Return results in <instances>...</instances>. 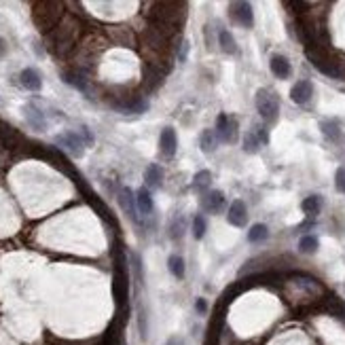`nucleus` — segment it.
Segmentation results:
<instances>
[{
	"instance_id": "nucleus-1",
	"label": "nucleus",
	"mask_w": 345,
	"mask_h": 345,
	"mask_svg": "<svg viewBox=\"0 0 345 345\" xmlns=\"http://www.w3.org/2000/svg\"><path fill=\"white\" fill-rule=\"evenodd\" d=\"M79 36V26L74 19L64 17L59 26L47 34V43H49V51L57 57H64L74 49V43Z\"/></svg>"
},
{
	"instance_id": "nucleus-2",
	"label": "nucleus",
	"mask_w": 345,
	"mask_h": 345,
	"mask_svg": "<svg viewBox=\"0 0 345 345\" xmlns=\"http://www.w3.org/2000/svg\"><path fill=\"white\" fill-rule=\"evenodd\" d=\"M32 17L36 28L49 34L59 26L64 19V5L62 3H34L32 5Z\"/></svg>"
},
{
	"instance_id": "nucleus-3",
	"label": "nucleus",
	"mask_w": 345,
	"mask_h": 345,
	"mask_svg": "<svg viewBox=\"0 0 345 345\" xmlns=\"http://www.w3.org/2000/svg\"><path fill=\"white\" fill-rule=\"evenodd\" d=\"M256 110L265 121L273 123L280 114V98L276 91L271 89H258L256 93Z\"/></svg>"
},
{
	"instance_id": "nucleus-4",
	"label": "nucleus",
	"mask_w": 345,
	"mask_h": 345,
	"mask_svg": "<svg viewBox=\"0 0 345 345\" xmlns=\"http://www.w3.org/2000/svg\"><path fill=\"white\" fill-rule=\"evenodd\" d=\"M112 294L117 307L123 309L127 305V296H129V284H127V271L125 269H117L114 278H112Z\"/></svg>"
},
{
	"instance_id": "nucleus-5",
	"label": "nucleus",
	"mask_w": 345,
	"mask_h": 345,
	"mask_svg": "<svg viewBox=\"0 0 345 345\" xmlns=\"http://www.w3.org/2000/svg\"><path fill=\"white\" fill-rule=\"evenodd\" d=\"M214 134H216V138L220 142H227V144H231V142H235V138H237V121L222 112L218 117V121H216V132H214Z\"/></svg>"
},
{
	"instance_id": "nucleus-6",
	"label": "nucleus",
	"mask_w": 345,
	"mask_h": 345,
	"mask_svg": "<svg viewBox=\"0 0 345 345\" xmlns=\"http://www.w3.org/2000/svg\"><path fill=\"white\" fill-rule=\"evenodd\" d=\"M229 15L240 23L242 28H252L254 26V13H252V5L248 3H231L229 5Z\"/></svg>"
},
{
	"instance_id": "nucleus-7",
	"label": "nucleus",
	"mask_w": 345,
	"mask_h": 345,
	"mask_svg": "<svg viewBox=\"0 0 345 345\" xmlns=\"http://www.w3.org/2000/svg\"><path fill=\"white\" fill-rule=\"evenodd\" d=\"M312 98H314V83H312V81L303 79V81H296L294 85H292V89H290V100H292L294 104L305 106V104L312 102Z\"/></svg>"
},
{
	"instance_id": "nucleus-8",
	"label": "nucleus",
	"mask_w": 345,
	"mask_h": 345,
	"mask_svg": "<svg viewBox=\"0 0 345 345\" xmlns=\"http://www.w3.org/2000/svg\"><path fill=\"white\" fill-rule=\"evenodd\" d=\"M55 140H57L59 146L66 148L70 155H74V157H81L83 150H85V142L81 140L79 132H64V134H59Z\"/></svg>"
},
{
	"instance_id": "nucleus-9",
	"label": "nucleus",
	"mask_w": 345,
	"mask_h": 345,
	"mask_svg": "<svg viewBox=\"0 0 345 345\" xmlns=\"http://www.w3.org/2000/svg\"><path fill=\"white\" fill-rule=\"evenodd\" d=\"M23 114H26V121H28V125L34 129V132H45V129H47L45 112L39 108L36 104H26V108H23Z\"/></svg>"
},
{
	"instance_id": "nucleus-10",
	"label": "nucleus",
	"mask_w": 345,
	"mask_h": 345,
	"mask_svg": "<svg viewBox=\"0 0 345 345\" xmlns=\"http://www.w3.org/2000/svg\"><path fill=\"white\" fill-rule=\"evenodd\" d=\"M119 204L121 208L125 210V214L134 222H138V204H136V195L132 193V188L129 186H123L121 191H119Z\"/></svg>"
},
{
	"instance_id": "nucleus-11",
	"label": "nucleus",
	"mask_w": 345,
	"mask_h": 345,
	"mask_svg": "<svg viewBox=\"0 0 345 345\" xmlns=\"http://www.w3.org/2000/svg\"><path fill=\"white\" fill-rule=\"evenodd\" d=\"M227 222L233 224V227H244L248 222V210H246V204L242 199H235L229 212H227Z\"/></svg>"
},
{
	"instance_id": "nucleus-12",
	"label": "nucleus",
	"mask_w": 345,
	"mask_h": 345,
	"mask_svg": "<svg viewBox=\"0 0 345 345\" xmlns=\"http://www.w3.org/2000/svg\"><path fill=\"white\" fill-rule=\"evenodd\" d=\"M176 146H178V140H176V132L174 127H165L161 136H159V148L163 157H174L176 155Z\"/></svg>"
},
{
	"instance_id": "nucleus-13",
	"label": "nucleus",
	"mask_w": 345,
	"mask_h": 345,
	"mask_svg": "<svg viewBox=\"0 0 345 345\" xmlns=\"http://www.w3.org/2000/svg\"><path fill=\"white\" fill-rule=\"evenodd\" d=\"M269 68H271V72H273V76L276 79H288L290 74H292V66H290V62H288V57H284V55H273L271 59H269Z\"/></svg>"
},
{
	"instance_id": "nucleus-14",
	"label": "nucleus",
	"mask_w": 345,
	"mask_h": 345,
	"mask_svg": "<svg viewBox=\"0 0 345 345\" xmlns=\"http://www.w3.org/2000/svg\"><path fill=\"white\" fill-rule=\"evenodd\" d=\"M19 81H21V87H26L30 91H39L43 87V79L34 68H23L19 72Z\"/></svg>"
},
{
	"instance_id": "nucleus-15",
	"label": "nucleus",
	"mask_w": 345,
	"mask_h": 345,
	"mask_svg": "<svg viewBox=\"0 0 345 345\" xmlns=\"http://www.w3.org/2000/svg\"><path fill=\"white\" fill-rule=\"evenodd\" d=\"M62 79L68 83L70 87H74V89H79L83 93H89V81L85 79L83 72H79V70H74V72H64Z\"/></svg>"
},
{
	"instance_id": "nucleus-16",
	"label": "nucleus",
	"mask_w": 345,
	"mask_h": 345,
	"mask_svg": "<svg viewBox=\"0 0 345 345\" xmlns=\"http://www.w3.org/2000/svg\"><path fill=\"white\" fill-rule=\"evenodd\" d=\"M301 210L307 214L309 218L318 216V214L322 212V197H320V195H309V197H305V199L301 201Z\"/></svg>"
},
{
	"instance_id": "nucleus-17",
	"label": "nucleus",
	"mask_w": 345,
	"mask_h": 345,
	"mask_svg": "<svg viewBox=\"0 0 345 345\" xmlns=\"http://www.w3.org/2000/svg\"><path fill=\"white\" fill-rule=\"evenodd\" d=\"M136 204H138V212L144 214V216L152 214V210H155L152 195H150V191H146V188H140V191L136 193Z\"/></svg>"
},
{
	"instance_id": "nucleus-18",
	"label": "nucleus",
	"mask_w": 345,
	"mask_h": 345,
	"mask_svg": "<svg viewBox=\"0 0 345 345\" xmlns=\"http://www.w3.org/2000/svg\"><path fill=\"white\" fill-rule=\"evenodd\" d=\"M204 208L212 214H218L222 208H224V195L220 191H210L206 197H204Z\"/></svg>"
},
{
	"instance_id": "nucleus-19",
	"label": "nucleus",
	"mask_w": 345,
	"mask_h": 345,
	"mask_svg": "<svg viewBox=\"0 0 345 345\" xmlns=\"http://www.w3.org/2000/svg\"><path fill=\"white\" fill-rule=\"evenodd\" d=\"M267 237H269V229H267V224H263V222L252 224V227L248 229V242L250 244H260V242H265Z\"/></svg>"
},
{
	"instance_id": "nucleus-20",
	"label": "nucleus",
	"mask_w": 345,
	"mask_h": 345,
	"mask_svg": "<svg viewBox=\"0 0 345 345\" xmlns=\"http://www.w3.org/2000/svg\"><path fill=\"white\" fill-rule=\"evenodd\" d=\"M144 180H146V184H148V186H159V184H161V180H163V170L159 168L157 163L148 165L146 172H144Z\"/></svg>"
},
{
	"instance_id": "nucleus-21",
	"label": "nucleus",
	"mask_w": 345,
	"mask_h": 345,
	"mask_svg": "<svg viewBox=\"0 0 345 345\" xmlns=\"http://www.w3.org/2000/svg\"><path fill=\"white\" fill-rule=\"evenodd\" d=\"M318 248H320V242H318L316 235L307 233V235H303L299 240V250H301V252H305V254H314Z\"/></svg>"
},
{
	"instance_id": "nucleus-22",
	"label": "nucleus",
	"mask_w": 345,
	"mask_h": 345,
	"mask_svg": "<svg viewBox=\"0 0 345 345\" xmlns=\"http://www.w3.org/2000/svg\"><path fill=\"white\" fill-rule=\"evenodd\" d=\"M199 144H201V150L204 152H212L216 148V134L212 129H204L201 132V138H199Z\"/></svg>"
},
{
	"instance_id": "nucleus-23",
	"label": "nucleus",
	"mask_w": 345,
	"mask_h": 345,
	"mask_svg": "<svg viewBox=\"0 0 345 345\" xmlns=\"http://www.w3.org/2000/svg\"><path fill=\"white\" fill-rule=\"evenodd\" d=\"M218 43H220V47H222L224 53H235V51H237L235 39L231 36L229 30H220V32H218Z\"/></svg>"
},
{
	"instance_id": "nucleus-24",
	"label": "nucleus",
	"mask_w": 345,
	"mask_h": 345,
	"mask_svg": "<svg viewBox=\"0 0 345 345\" xmlns=\"http://www.w3.org/2000/svg\"><path fill=\"white\" fill-rule=\"evenodd\" d=\"M168 267H170V271H172V276H174V278H178V280H182V278H184V260H182L180 256H178V254L170 256Z\"/></svg>"
},
{
	"instance_id": "nucleus-25",
	"label": "nucleus",
	"mask_w": 345,
	"mask_h": 345,
	"mask_svg": "<svg viewBox=\"0 0 345 345\" xmlns=\"http://www.w3.org/2000/svg\"><path fill=\"white\" fill-rule=\"evenodd\" d=\"M258 148H260V140H258L256 132L252 129V132H248V134L244 136V150H246V152H256Z\"/></svg>"
},
{
	"instance_id": "nucleus-26",
	"label": "nucleus",
	"mask_w": 345,
	"mask_h": 345,
	"mask_svg": "<svg viewBox=\"0 0 345 345\" xmlns=\"http://www.w3.org/2000/svg\"><path fill=\"white\" fill-rule=\"evenodd\" d=\"M320 129H322V134H324L328 140H337V138L341 136L339 125H337L335 121H322V123H320Z\"/></svg>"
},
{
	"instance_id": "nucleus-27",
	"label": "nucleus",
	"mask_w": 345,
	"mask_h": 345,
	"mask_svg": "<svg viewBox=\"0 0 345 345\" xmlns=\"http://www.w3.org/2000/svg\"><path fill=\"white\" fill-rule=\"evenodd\" d=\"M208 231V224H206V218L204 216H195L193 218V237L195 240H201Z\"/></svg>"
},
{
	"instance_id": "nucleus-28",
	"label": "nucleus",
	"mask_w": 345,
	"mask_h": 345,
	"mask_svg": "<svg viewBox=\"0 0 345 345\" xmlns=\"http://www.w3.org/2000/svg\"><path fill=\"white\" fill-rule=\"evenodd\" d=\"M184 233V218L182 216H176L174 220H172V224H170V237L172 240H178Z\"/></svg>"
},
{
	"instance_id": "nucleus-29",
	"label": "nucleus",
	"mask_w": 345,
	"mask_h": 345,
	"mask_svg": "<svg viewBox=\"0 0 345 345\" xmlns=\"http://www.w3.org/2000/svg\"><path fill=\"white\" fill-rule=\"evenodd\" d=\"M193 182H195V188H208L210 182H212V174H210L208 170L197 172L195 178H193Z\"/></svg>"
},
{
	"instance_id": "nucleus-30",
	"label": "nucleus",
	"mask_w": 345,
	"mask_h": 345,
	"mask_svg": "<svg viewBox=\"0 0 345 345\" xmlns=\"http://www.w3.org/2000/svg\"><path fill=\"white\" fill-rule=\"evenodd\" d=\"M138 328H140L142 341H146V337H148V324H146V314H144V309H142V307L138 312Z\"/></svg>"
},
{
	"instance_id": "nucleus-31",
	"label": "nucleus",
	"mask_w": 345,
	"mask_h": 345,
	"mask_svg": "<svg viewBox=\"0 0 345 345\" xmlns=\"http://www.w3.org/2000/svg\"><path fill=\"white\" fill-rule=\"evenodd\" d=\"M335 188L345 195V165H341V168L335 172Z\"/></svg>"
},
{
	"instance_id": "nucleus-32",
	"label": "nucleus",
	"mask_w": 345,
	"mask_h": 345,
	"mask_svg": "<svg viewBox=\"0 0 345 345\" xmlns=\"http://www.w3.org/2000/svg\"><path fill=\"white\" fill-rule=\"evenodd\" d=\"M79 136H81V140H83V142H85V146H91V144H93V136H91V132H89V127H87V125H83V127H81Z\"/></svg>"
},
{
	"instance_id": "nucleus-33",
	"label": "nucleus",
	"mask_w": 345,
	"mask_h": 345,
	"mask_svg": "<svg viewBox=\"0 0 345 345\" xmlns=\"http://www.w3.org/2000/svg\"><path fill=\"white\" fill-rule=\"evenodd\" d=\"M254 132H256L258 140H260V144H267V142H269V134H267V129H265V127H254Z\"/></svg>"
},
{
	"instance_id": "nucleus-34",
	"label": "nucleus",
	"mask_w": 345,
	"mask_h": 345,
	"mask_svg": "<svg viewBox=\"0 0 345 345\" xmlns=\"http://www.w3.org/2000/svg\"><path fill=\"white\" fill-rule=\"evenodd\" d=\"M195 312L201 314V316H206V312H208V303H206V299H197V301H195Z\"/></svg>"
},
{
	"instance_id": "nucleus-35",
	"label": "nucleus",
	"mask_w": 345,
	"mask_h": 345,
	"mask_svg": "<svg viewBox=\"0 0 345 345\" xmlns=\"http://www.w3.org/2000/svg\"><path fill=\"white\" fill-rule=\"evenodd\" d=\"M186 55H188V43L182 41L180 49H178V59H180V62H186Z\"/></svg>"
},
{
	"instance_id": "nucleus-36",
	"label": "nucleus",
	"mask_w": 345,
	"mask_h": 345,
	"mask_svg": "<svg viewBox=\"0 0 345 345\" xmlns=\"http://www.w3.org/2000/svg\"><path fill=\"white\" fill-rule=\"evenodd\" d=\"M165 345H186L180 337H172V339H168V343H165Z\"/></svg>"
},
{
	"instance_id": "nucleus-37",
	"label": "nucleus",
	"mask_w": 345,
	"mask_h": 345,
	"mask_svg": "<svg viewBox=\"0 0 345 345\" xmlns=\"http://www.w3.org/2000/svg\"><path fill=\"white\" fill-rule=\"evenodd\" d=\"M5 53H7V43L0 39V57H5Z\"/></svg>"
}]
</instances>
